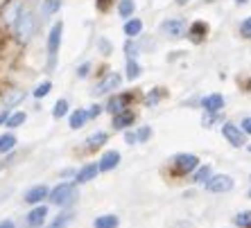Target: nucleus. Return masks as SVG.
<instances>
[{"label": "nucleus", "instance_id": "obj_19", "mask_svg": "<svg viewBox=\"0 0 251 228\" xmlns=\"http://www.w3.org/2000/svg\"><path fill=\"white\" fill-rule=\"evenodd\" d=\"M86 120H88V113L82 111V109H77V111L70 115V127L79 129V127H84V122H86Z\"/></svg>", "mask_w": 251, "mask_h": 228}, {"label": "nucleus", "instance_id": "obj_34", "mask_svg": "<svg viewBox=\"0 0 251 228\" xmlns=\"http://www.w3.org/2000/svg\"><path fill=\"white\" fill-rule=\"evenodd\" d=\"M150 136H152V131H150V129H140L138 131V136H136V138H138V140H147V138H150Z\"/></svg>", "mask_w": 251, "mask_h": 228}, {"label": "nucleus", "instance_id": "obj_47", "mask_svg": "<svg viewBox=\"0 0 251 228\" xmlns=\"http://www.w3.org/2000/svg\"><path fill=\"white\" fill-rule=\"evenodd\" d=\"M249 88H251V86H249Z\"/></svg>", "mask_w": 251, "mask_h": 228}, {"label": "nucleus", "instance_id": "obj_31", "mask_svg": "<svg viewBox=\"0 0 251 228\" xmlns=\"http://www.w3.org/2000/svg\"><path fill=\"white\" fill-rule=\"evenodd\" d=\"M70 217H73V215H59L57 219L50 224V228H66V224L70 222Z\"/></svg>", "mask_w": 251, "mask_h": 228}, {"label": "nucleus", "instance_id": "obj_36", "mask_svg": "<svg viewBox=\"0 0 251 228\" xmlns=\"http://www.w3.org/2000/svg\"><path fill=\"white\" fill-rule=\"evenodd\" d=\"M158 95H161V93H158V88H156V91H154V93L147 97V104H156V102H158Z\"/></svg>", "mask_w": 251, "mask_h": 228}, {"label": "nucleus", "instance_id": "obj_14", "mask_svg": "<svg viewBox=\"0 0 251 228\" xmlns=\"http://www.w3.org/2000/svg\"><path fill=\"white\" fill-rule=\"evenodd\" d=\"M46 197H48V187L46 185H36V187H32V190H27L25 201H27V204H39V201L46 199Z\"/></svg>", "mask_w": 251, "mask_h": 228}, {"label": "nucleus", "instance_id": "obj_43", "mask_svg": "<svg viewBox=\"0 0 251 228\" xmlns=\"http://www.w3.org/2000/svg\"><path fill=\"white\" fill-rule=\"evenodd\" d=\"M235 2H238V5H245V2H249V0H235Z\"/></svg>", "mask_w": 251, "mask_h": 228}, {"label": "nucleus", "instance_id": "obj_30", "mask_svg": "<svg viewBox=\"0 0 251 228\" xmlns=\"http://www.w3.org/2000/svg\"><path fill=\"white\" fill-rule=\"evenodd\" d=\"M52 91V84L50 82H43L41 86H36V91H34V97H46L48 93Z\"/></svg>", "mask_w": 251, "mask_h": 228}, {"label": "nucleus", "instance_id": "obj_21", "mask_svg": "<svg viewBox=\"0 0 251 228\" xmlns=\"http://www.w3.org/2000/svg\"><path fill=\"white\" fill-rule=\"evenodd\" d=\"M23 100H25V91H14V93H9L5 97V106H7V109H12V106L21 104Z\"/></svg>", "mask_w": 251, "mask_h": 228}, {"label": "nucleus", "instance_id": "obj_45", "mask_svg": "<svg viewBox=\"0 0 251 228\" xmlns=\"http://www.w3.org/2000/svg\"><path fill=\"white\" fill-rule=\"evenodd\" d=\"M247 149H249V152H251V145H247Z\"/></svg>", "mask_w": 251, "mask_h": 228}, {"label": "nucleus", "instance_id": "obj_11", "mask_svg": "<svg viewBox=\"0 0 251 228\" xmlns=\"http://www.w3.org/2000/svg\"><path fill=\"white\" fill-rule=\"evenodd\" d=\"M129 104V95H116V97H111L109 100V104H106V111L109 113H120V111H125V106Z\"/></svg>", "mask_w": 251, "mask_h": 228}, {"label": "nucleus", "instance_id": "obj_15", "mask_svg": "<svg viewBox=\"0 0 251 228\" xmlns=\"http://www.w3.org/2000/svg\"><path fill=\"white\" fill-rule=\"evenodd\" d=\"M131 122H134V113L131 111H120L113 115V127L116 129H127L131 127Z\"/></svg>", "mask_w": 251, "mask_h": 228}, {"label": "nucleus", "instance_id": "obj_35", "mask_svg": "<svg viewBox=\"0 0 251 228\" xmlns=\"http://www.w3.org/2000/svg\"><path fill=\"white\" fill-rule=\"evenodd\" d=\"M242 131H245V134H251V117H245V120H242Z\"/></svg>", "mask_w": 251, "mask_h": 228}, {"label": "nucleus", "instance_id": "obj_1", "mask_svg": "<svg viewBox=\"0 0 251 228\" xmlns=\"http://www.w3.org/2000/svg\"><path fill=\"white\" fill-rule=\"evenodd\" d=\"M14 25H16V36L21 43H27L29 39H32V34H34V14L29 12V9H21L16 16V21H14Z\"/></svg>", "mask_w": 251, "mask_h": 228}, {"label": "nucleus", "instance_id": "obj_13", "mask_svg": "<svg viewBox=\"0 0 251 228\" xmlns=\"http://www.w3.org/2000/svg\"><path fill=\"white\" fill-rule=\"evenodd\" d=\"M46 215H48V208H46V205H39V208H34V210L27 215V224H29L32 228L41 226L43 219H46Z\"/></svg>", "mask_w": 251, "mask_h": 228}, {"label": "nucleus", "instance_id": "obj_8", "mask_svg": "<svg viewBox=\"0 0 251 228\" xmlns=\"http://www.w3.org/2000/svg\"><path fill=\"white\" fill-rule=\"evenodd\" d=\"M120 82H123V77L118 75V72H109V75L102 79V82L98 84V86L93 88V95H104L109 93V91H113V88L120 86Z\"/></svg>", "mask_w": 251, "mask_h": 228}, {"label": "nucleus", "instance_id": "obj_32", "mask_svg": "<svg viewBox=\"0 0 251 228\" xmlns=\"http://www.w3.org/2000/svg\"><path fill=\"white\" fill-rule=\"evenodd\" d=\"M240 34L247 36V39H251V16L245 18V21L240 23Z\"/></svg>", "mask_w": 251, "mask_h": 228}, {"label": "nucleus", "instance_id": "obj_33", "mask_svg": "<svg viewBox=\"0 0 251 228\" xmlns=\"http://www.w3.org/2000/svg\"><path fill=\"white\" fill-rule=\"evenodd\" d=\"M59 7V0H48V5H46V14H52L54 9Z\"/></svg>", "mask_w": 251, "mask_h": 228}, {"label": "nucleus", "instance_id": "obj_28", "mask_svg": "<svg viewBox=\"0 0 251 228\" xmlns=\"http://www.w3.org/2000/svg\"><path fill=\"white\" fill-rule=\"evenodd\" d=\"M66 113H68V102H66V100H59L57 104H54V111H52V115L59 120V117H64Z\"/></svg>", "mask_w": 251, "mask_h": 228}, {"label": "nucleus", "instance_id": "obj_9", "mask_svg": "<svg viewBox=\"0 0 251 228\" xmlns=\"http://www.w3.org/2000/svg\"><path fill=\"white\" fill-rule=\"evenodd\" d=\"M118 163H120V154L118 152H106L104 156L100 158V172H111L113 167H118Z\"/></svg>", "mask_w": 251, "mask_h": 228}, {"label": "nucleus", "instance_id": "obj_24", "mask_svg": "<svg viewBox=\"0 0 251 228\" xmlns=\"http://www.w3.org/2000/svg\"><path fill=\"white\" fill-rule=\"evenodd\" d=\"M104 142H106L104 131H98V134H93L91 138H88V147H91V149H98V147H102Z\"/></svg>", "mask_w": 251, "mask_h": 228}, {"label": "nucleus", "instance_id": "obj_25", "mask_svg": "<svg viewBox=\"0 0 251 228\" xmlns=\"http://www.w3.org/2000/svg\"><path fill=\"white\" fill-rule=\"evenodd\" d=\"M140 77V66L136 64V59L127 61V79H138Z\"/></svg>", "mask_w": 251, "mask_h": 228}, {"label": "nucleus", "instance_id": "obj_44", "mask_svg": "<svg viewBox=\"0 0 251 228\" xmlns=\"http://www.w3.org/2000/svg\"><path fill=\"white\" fill-rule=\"evenodd\" d=\"M188 0H176V5H186Z\"/></svg>", "mask_w": 251, "mask_h": 228}, {"label": "nucleus", "instance_id": "obj_18", "mask_svg": "<svg viewBox=\"0 0 251 228\" xmlns=\"http://www.w3.org/2000/svg\"><path fill=\"white\" fill-rule=\"evenodd\" d=\"M14 145H16V136H14V134H5V136H0V154L12 152Z\"/></svg>", "mask_w": 251, "mask_h": 228}, {"label": "nucleus", "instance_id": "obj_40", "mask_svg": "<svg viewBox=\"0 0 251 228\" xmlns=\"http://www.w3.org/2000/svg\"><path fill=\"white\" fill-rule=\"evenodd\" d=\"M0 228H16V226H14V222H2Z\"/></svg>", "mask_w": 251, "mask_h": 228}, {"label": "nucleus", "instance_id": "obj_5", "mask_svg": "<svg viewBox=\"0 0 251 228\" xmlns=\"http://www.w3.org/2000/svg\"><path fill=\"white\" fill-rule=\"evenodd\" d=\"M161 29H163L170 39H181V36L186 34V21H183V18H168V21L161 25Z\"/></svg>", "mask_w": 251, "mask_h": 228}, {"label": "nucleus", "instance_id": "obj_16", "mask_svg": "<svg viewBox=\"0 0 251 228\" xmlns=\"http://www.w3.org/2000/svg\"><path fill=\"white\" fill-rule=\"evenodd\" d=\"M206 23H201V21H197V23H193V27H190V32H188V36L193 39L195 43H201L206 36Z\"/></svg>", "mask_w": 251, "mask_h": 228}, {"label": "nucleus", "instance_id": "obj_20", "mask_svg": "<svg viewBox=\"0 0 251 228\" xmlns=\"http://www.w3.org/2000/svg\"><path fill=\"white\" fill-rule=\"evenodd\" d=\"M140 29H143V23H140L138 18H131V21L125 23V34L127 36H138Z\"/></svg>", "mask_w": 251, "mask_h": 228}, {"label": "nucleus", "instance_id": "obj_4", "mask_svg": "<svg viewBox=\"0 0 251 228\" xmlns=\"http://www.w3.org/2000/svg\"><path fill=\"white\" fill-rule=\"evenodd\" d=\"M222 134H224V138H226L228 142L233 147H242V145H247V134L242 131L240 127H235V124H224L222 127Z\"/></svg>", "mask_w": 251, "mask_h": 228}, {"label": "nucleus", "instance_id": "obj_27", "mask_svg": "<svg viewBox=\"0 0 251 228\" xmlns=\"http://www.w3.org/2000/svg\"><path fill=\"white\" fill-rule=\"evenodd\" d=\"M7 127H21L25 122V113H14V115H7Z\"/></svg>", "mask_w": 251, "mask_h": 228}, {"label": "nucleus", "instance_id": "obj_42", "mask_svg": "<svg viewBox=\"0 0 251 228\" xmlns=\"http://www.w3.org/2000/svg\"><path fill=\"white\" fill-rule=\"evenodd\" d=\"M106 2H109V0H100V7H106Z\"/></svg>", "mask_w": 251, "mask_h": 228}, {"label": "nucleus", "instance_id": "obj_7", "mask_svg": "<svg viewBox=\"0 0 251 228\" xmlns=\"http://www.w3.org/2000/svg\"><path fill=\"white\" fill-rule=\"evenodd\" d=\"M233 187V179L226 174H220V176H213L206 181V190L208 192H228Z\"/></svg>", "mask_w": 251, "mask_h": 228}, {"label": "nucleus", "instance_id": "obj_29", "mask_svg": "<svg viewBox=\"0 0 251 228\" xmlns=\"http://www.w3.org/2000/svg\"><path fill=\"white\" fill-rule=\"evenodd\" d=\"M208 179H210V167H208V165H204V167H201V170L195 174L193 181H195V183H206Z\"/></svg>", "mask_w": 251, "mask_h": 228}, {"label": "nucleus", "instance_id": "obj_39", "mask_svg": "<svg viewBox=\"0 0 251 228\" xmlns=\"http://www.w3.org/2000/svg\"><path fill=\"white\" fill-rule=\"evenodd\" d=\"M125 140H127V142H129V145H134V142H136V140H138V138H136V136H134V134H127V136H125Z\"/></svg>", "mask_w": 251, "mask_h": 228}, {"label": "nucleus", "instance_id": "obj_37", "mask_svg": "<svg viewBox=\"0 0 251 228\" xmlns=\"http://www.w3.org/2000/svg\"><path fill=\"white\" fill-rule=\"evenodd\" d=\"M100 111H102V109H100L98 104L91 106V111H88V117H98V115H100Z\"/></svg>", "mask_w": 251, "mask_h": 228}, {"label": "nucleus", "instance_id": "obj_38", "mask_svg": "<svg viewBox=\"0 0 251 228\" xmlns=\"http://www.w3.org/2000/svg\"><path fill=\"white\" fill-rule=\"evenodd\" d=\"M88 68H91V66H88V64H84L82 68L77 70V75H79V77H86V75H88Z\"/></svg>", "mask_w": 251, "mask_h": 228}, {"label": "nucleus", "instance_id": "obj_3", "mask_svg": "<svg viewBox=\"0 0 251 228\" xmlns=\"http://www.w3.org/2000/svg\"><path fill=\"white\" fill-rule=\"evenodd\" d=\"M75 199H77V190L73 183H59L52 192H50V201L54 205H68L70 201H75Z\"/></svg>", "mask_w": 251, "mask_h": 228}, {"label": "nucleus", "instance_id": "obj_41", "mask_svg": "<svg viewBox=\"0 0 251 228\" xmlns=\"http://www.w3.org/2000/svg\"><path fill=\"white\" fill-rule=\"evenodd\" d=\"M5 120H7V109H5V111H2V113H0V124L5 122Z\"/></svg>", "mask_w": 251, "mask_h": 228}, {"label": "nucleus", "instance_id": "obj_6", "mask_svg": "<svg viewBox=\"0 0 251 228\" xmlns=\"http://www.w3.org/2000/svg\"><path fill=\"white\" fill-rule=\"evenodd\" d=\"M199 165V158L195 154H179L175 158V170L179 174H188V172H193L195 167Z\"/></svg>", "mask_w": 251, "mask_h": 228}, {"label": "nucleus", "instance_id": "obj_26", "mask_svg": "<svg viewBox=\"0 0 251 228\" xmlns=\"http://www.w3.org/2000/svg\"><path fill=\"white\" fill-rule=\"evenodd\" d=\"M235 226H240V228H251V210L240 212V215L235 217Z\"/></svg>", "mask_w": 251, "mask_h": 228}, {"label": "nucleus", "instance_id": "obj_46", "mask_svg": "<svg viewBox=\"0 0 251 228\" xmlns=\"http://www.w3.org/2000/svg\"><path fill=\"white\" fill-rule=\"evenodd\" d=\"M249 197H251V190H249Z\"/></svg>", "mask_w": 251, "mask_h": 228}, {"label": "nucleus", "instance_id": "obj_17", "mask_svg": "<svg viewBox=\"0 0 251 228\" xmlns=\"http://www.w3.org/2000/svg\"><path fill=\"white\" fill-rule=\"evenodd\" d=\"M93 226H95V228H118V217H116V215L98 217Z\"/></svg>", "mask_w": 251, "mask_h": 228}, {"label": "nucleus", "instance_id": "obj_22", "mask_svg": "<svg viewBox=\"0 0 251 228\" xmlns=\"http://www.w3.org/2000/svg\"><path fill=\"white\" fill-rule=\"evenodd\" d=\"M21 9H23V7H21V2H9V5H7V9H5V21H7V23H14Z\"/></svg>", "mask_w": 251, "mask_h": 228}, {"label": "nucleus", "instance_id": "obj_12", "mask_svg": "<svg viewBox=\"0 0 251 228\" xmlns=\"http://www.w3.org/2000/svg\"><path fill=\"white\" fill-rule=\"evenodd\" d=\"M222 106H224V97H222V95H208V97H204V109L208 113L222 111Z\"/></svg>", "mask_w": 251, "mask_h": 228}, {"label": "nucleus", "instance_id": "obj_10", "mask_svg": "<svg viewBox=\"0 0 251 228\" xmlns=\"http://www.w3.org/2000/svg\"><path fill=\"white\" fill-rule=\"evenodd\" d=\"M98 172H100L98 165H95V163H88V165H84L82 170L77 172L75 181H77V183H88V181H93L95 176H98Z\"/></svg>", "mask_w": 251, "mask_h": 228}, {"label": "nucleus", "instance_id": "obj_2", "mask_svg": "<svg viewBox=\"0 0 251 228\" xmlns=\"http://www.w3.org/2000/svg\"><path fill=\"white\" fill-rule=\"evenodd\" d=\"M61 32H64V23L59 21V23L52 25L50 36H48V66H50V68H54V64H57L59 46H61Z\"/></svg>", "mask_w": 251, "mask_h": 228}, {"label": "nucleus", "instance_id": "obj_23", "mask_svg": "<svg viewBox=\"0 0 251 228\" xmlns=\"http://www.w3.org/2000/svg\"><path fill=\"white\" fill-rule=\"evenodd\" d=\"M134 9H136L134 0H120V5H118V12H120L123 18H129L131 14H134Z\"/></svg>", "mask_w": 251, "mask_h": 228}]
</instances>
